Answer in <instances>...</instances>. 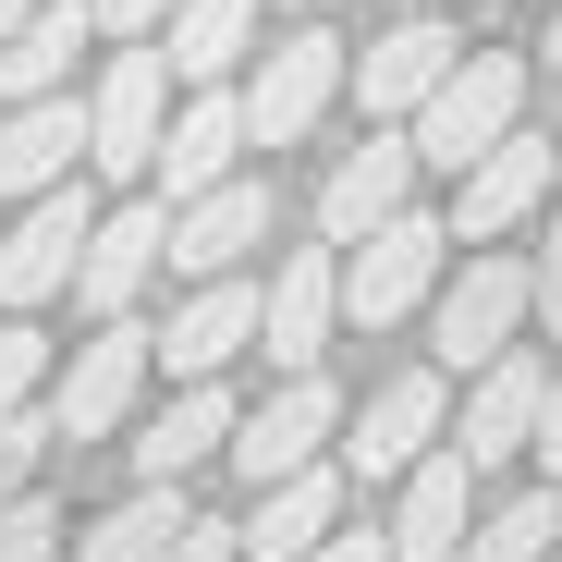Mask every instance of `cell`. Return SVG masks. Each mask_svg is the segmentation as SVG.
Returning a JSON list of instances; mask_svg holds the SVG:
<instances>
[{"label":"cell","instance_id":"cell-1","mask_svg":"<svg viewBox=\"0 0 562 562\" xmlns=\"http://www.w3.org/2000/svg\"><path fill=\"white\" fill-rule=\"evenodd\" d=\"M514 111H526V61H514V49H464V61L440 74V99L416 111V159L477 171V159L514 135Z\"/></svg>","mask_w":562,"mask_h":562},{"label":"cell","instance_id":"cell-2","mask_svg":"<svg viewBox=\"0 0 562 562\" xmlns=\"http://www.w3.org/2000/svg\"><path fill=\"white\" fill-rule=\"evenodd\" d=\"M440 245H452V221H428V209H392L367 245H342V318H355V330L416 318V306L440 294Z\"/></svg>","mask_w":562,"mask_h":562},{"label":"cell","instance_id":"cell-3","mask_svg":"<svg viewBox=\"0 0 562 562\" xmlns=\"http://www.w3.org/2000/svg\"><path fill=\"white\" fill-rule=\"evenodd\" d=\"M171 37H135L111 74H99V147H86V171H111V183H135V171H159V135H171Z\"/></svg>","mask_w":562,"mask_h":562},{"label":"cell","instance_id":"cell-4","mask_svg":"<svg viewBox=\"0 0 562 562\" xmlns=\"http://www.w3.org/2000/svg\"><path fill=\"white\" fill-rule=\"evenodd\" d=\"M147 367H159V330H135V318H99V342H74V367L49 380V416H61V440H111V428L135 416V392H147Z\"/></svg>","mask_w":562,"mask_h":562},{"label":"cell","instance_id":"cell-5","mask_svg":"<svg viewBox=\"0 0 562 562\" xmlns=\"http://www.w3.org/2000/svg\"><path fill=\"white\" fill-rule=\"evenodd\" d=\"M86 245H99V209H86V183L61 171L49 196H25L13 245H0V306H49V294H74Z\"/></svg>","mask_w":562,"mask_h":562},{"label":"cell","instance_id":"cell-6","mask_svg":"<svg viewBox=\"0 0 562 562\" xmlns=\"http://www.w3.org/2000/svg\"><path fill=\"white\" fill-rule=\"evenodd\" d=\"M514 318H538V269L514 257H464V281H440V367H490L514 355Z\"/></svg>","mask_w":562,"mask_h":562},{"label":"cell","instance_id":"cell-7","mask_svg":"<svg viewBox=\"0 0 562 562\" xmlns=\"http://www.w3.org/2000/svg\"><path fill=\"white\" fill-rule=\"evenodd\" d=\"M171 269V196H135V209H99V245L74 269V306L86 318H135V294Z\"/></svg>","mask_w":562,"mask_h":562},{"label":"cell","instance_id":"cell-8","mask_svg":"<svg viewBox=\"0 0 562 562\" xmlns=\"http://www.w3.org/2000/svg\"><path fill=\"white\" fill-rule=\"evenodd\" d=\"M330 428H342V392L318 380V367H294L245 428H233V464H245V490H269V477H294V464H318L330 452Z\"/></svg>","mask_w":562,"mask_h":562},{"label":"cell","instance_id":"cell-9","mask_svg":"<svg viewBox=\"0 0 562 562\" xmlns=\"http://www.w3.org/2000/svg\"><path fill=\"white\" fill-rule=\"evenodd\" d=\"M342 74H355V61H342V37H318V25H306V37H281V49H269V61L245 74L257 147H294V135H306V123H318V111L342 99Z\"/></svg>","mask_w":562,"mask_h":562},{"label":"cell","instance_id":"cell-10","mask_svg":"<svg viewBox=\"0 0 562 562\" xmlns=\"http://www.w3.org/2000/svg\"><path fill=\"white\" fill-rule=\"evenodd\" d=\"M257 147V111H245V86H196V99L171 111V135H159V196L183 209V196H209V183H233V159Z\"/></svg>","mask_w":562,"mask_h":562},{"label":"cell","instance_id":"cell-11","mask_svg":"<svg viewBox=\"0 0 562 562\" xmlns=\"http://www.w3.org/2000/svg\"><path fill=\"white\" fill-rule=\"evenodd\" d=\"M330 318H342V245H294V257L269 269V330H257L281 380L330 355Z\"/></svg>","mask_w":562,"mask_h":562},{"label":"cell","instance_id":"cell-12","mask_svg":"<svg viewBox=\"0 0 562 562\" xmlns=\"http://www.w3.org/2000/svg\"><path fill=\"white\" fill-rule=\"evenodd\" d=\"M562 183V147H526V135H502L477 171H452V245H490V233H514L538 196Z\"/></svg>","mask_w":562,"mask_h":562},{"label":"cell","instance_id":"cell-13","mask_svg":"<svg viewBox=\"0 0 562 562\" xmlns=\"http://www.w3.org/2000/svg\"><path fill=\"white\" fill-rule=\"evenodd\" d=\"M86 147H99V111H74V86L13 99V123H0V196H49Z\"/></svg>","mask_w":562,"mask_h":562},{"label":"cell","instance_id":"cell-14","mask_svg":"<svg viewBox=\"0 0 562 562\" xmlns=\"http://www.w3.org/2000/svg\"><path fill=\"white\" fill-rule=\"evenodd\" d=\"M257 330H269V294H245V281L221 269V281H196V306H171L159 367H171V380H221V367H233Z\"/></svg>","mask_w":562,"mask_h":562},{"label":"cell","instance_id":"cell-15","mask_svg":"<svg viewBox=\"0 0 562 562\" xmlns=\"http://www.w3.org/2000/svg\"><path fill=\"white\" fill-rule=\"evenodd\" d=\"M464 477H477L464 440H440V452L404 464V514H392V550L404 562H464V538H477V526H464Z\"/></svg>","mask_w":562,"mask_h":562},{"label":"cell","instance_id":"cell-16","mask_svg":"<svg viewBox=\"0 0 562 562\" xmlns=\"http://www.w3.org/2000/svg\"><path fill=\"white\" fill-rule=\"evenodd\" d=\"M404 183H416V135H367V147H342V171L318 183V233H330V245H367V233L404 209Z\"/></svg>","mask_w":562,"mask_h":562},{"label":"cell","instance_id":"cell-17","mask_svg":"<svg viewBox=\"0 0 562 562\" xmlns=\"http://www.w3.org/2000/svg\"><path fill=\"white\" fill-rule=\"evenodd\" d=\"M464 49H452V25H392V37H367V61H355V99L380 111V123H416L428 99H440V74H452Z\"/></svg>","mask_w":562,"mask_h":562},{"label":"cell","instance_id":"cell-18","mask_svg":"<svg viewBox=\"0 0 562 562\" xmlns=\"http://www.w3.org/2000/svg\"><path fill=\"white\" fill-rule=\"evenodd\" d=\"M416 452H440V380H428V367H416V380H380V392H367V416H355L342 464H355V477H404Z\"/></svg>","mask_w":562,"mask_h":562},{"label":"cell","instance_id":"cell-19","mask_svg":"<svg viewBox=\"0 0 562 562\" xmlns=\"http://www.w3.org/2000/svg\"><path fill=\"white\" fill-rule=\"evenodd\" d=\"M269 233V183H209V196H183L171 209V269H196V281H221V269H245V245Z\"/></svg>","mask_w":562,"mask_h":562},{"label":"cell","instance_id":"cell-20","mask_svg":"<svg viewBox=\"0 0 562 562\" xmlns=\"http://www.w3.org/2000/svg\"><path fill=\"white\" fill-rule=\"evenodd\" d=\"M233 428H245V404H233L221 380H183V392L147 416V440H135V477H196L209 452H233Z\"/></svg>","mask_w":562,"mask_h":562},{"label":"cell","instance_id":"cell-21","mask_svg":"<svg viewBox=\"0 0 562 562\" xmlns=\"http://www.w3.org/2000/svg\"><path fill=\"white\" fill-rule=\"evenodd\" d=\"M538 416H550V380H538L526 355H490L477 392H464V452H477V464H514V452H538Z\"/></svg>","mask_w":562,"mask_h":562},{"label":"cell","instance_id":"cell-22","mask_svg":"<svg viewBox=\"0 0 562 562\" xmlns=\"http://www.w3.org/2000/svg\"><path fill=\"white\" fill-rule=\"evenodd\" d=\"M330 526H342V477H330V464H294V477H269V490H257L245 562H306Z\"/></svg>","mask_w":562,"mask_h":562},{"label":"cell","instance_id":"cell-23","mask_svg":"<svg viewBox=\"0 0 562 562\" xmlns=\"http://www.w3.org/2000/svg\"><path fill=\"white\" fill-rule=\"evenodd\" d=\"M99 37V0H37V13L0 37V86L13 99H49V86H74V49Z\"/></svg>","mask_w":562,"mask_h":562},{"label":"cell","instance_id":"cell-24","mask_svg":"<svg viewBox=\"0 0 562 562\" xmlns=\"http://www.w3.org/2000/svg\"><path fill=\"white\" fill-rule=\"evenodd\" d=\"M183 526H196V514H183V477H147L135 502H111L99 526H86V550H74V562H159Z\"/></svg>","mask_w":562,"mask_h":562},{"label":"cell","instance_id":"cell-25","mask_svg":"<svg viewBox=\"0 0 562 562\" xmlns=\"http://www.w3.org/2000/svg\"><path fill=\"white\" fill-rule=\"evenodd\" d=\"M171 37V61H183V86H221L245 49H257V0H183V13L159 25Z\"/></svg>","mask_w":562,"mask_h":562},{"label":"cell","instance_id":"cell-26","mask_svg":"<svg viewBox=\"0 0 562 562\" xmlns=\"http://www.w3.org/2000/svg\"><path fill=\"white\" fill-rule=\"evenodd\" d=\"M550 550H562V477L502 502V514H477V538H464V562H550Z\"/></svg>","mask_w":562,"mask_h":562},{"label":"cell","instance_id":"cell-27","mask_svg":"<svg viewBox=\"0 0 562 562\" xmlns=\"http://www.w3.org/2000/svg\"><path fill=\"white\" fill-rule=\"evenodd\" d=\"M61 440V416L49 404H13V416H0V502H25V477H37V452Z\"/></svg>","mask_w":562,"mask_h":562},{"label":"cell","instance_id":"cell-28","mask_svg":"<svg viewBox=\"0 0 562 562\" xmlns=\"http://www.w3.org/2000/svg\"><path fill=\"white\" fill-rule=\"evenodd\" d=\"M0 562H61V514L25 490V502H0Z\"/></svg>","mask_w":562,"mask_h":562},{"label":"cell","instance_id":"cell-29","mask_svg":"<svg viewBox=\"0 0 562 562\" xmlns=\"http://www.w3.org/2000/svg\"><path fill=\"white\" fill-rule=\"evenodd\" d=\"M37 380H49V342H37L25 318H0V416H13V404H37Z\"/></svg>","mask_w":562,"mask_h":562},{"label":"cell","instance_id":"cell-30","mask_svg":"<svg viewBox=\"0 0 562 562\" xmlns=\"http://www.w3.org/2000/svg\"><path fill=\"white\" fill-rule=\"evenodd\" d=\"M159 562H245V526H183Z\"/></svg>","mask_w":562,"mask_h":562},{"label":"cell","instance_id":"cell-31","mask_svg":"<svg viewBox=\"0 0 562 562\" xmlns=\"http://www.w3.org/2000/svg\"><path fill=\"white\" fill-rule=\"evenodd\" d=\"M171 13H183V0H99V25H111V37H159Z\"/></svg>","mask_w":562,"mask_h":562},{"label":"cell","instance_id":"cell-32","mask_svg":"<svg viewBox=\"0 0 562 562\" xmlns=\"http://www.w3.org/2000/svg\"><path fill=\"white\" fill-rule=\"evenodd\" d=\"M306 562H404V550H392V538H380V526H367V538H355V526H330V538H318V550H306Z\"/></svg>","mask_w":562,"mask_h":562},{"label":"cell","instance_id":"cell-33","mask_svg":"<svg viewBox=\"0 0 562 562\" xmlns=\"http://www.w3.org/2000/svg\"><path fill=\"white\" fill-rule=\"evenodd\" d=\"M538 318H550V330H562V233H550V245H538Z\"/></svg>","mask_w":562,"mask_h":562},{"label":"cell","instance_id":"cell-34","mask_svg":"<svg viewBox=\"0 0 562 562\" xmlns=\"http://www.w3.org/2000/svg\"><path fill=\"white\" fill-rule=\"evenodd\" d=\"M538 464L562 477V380H550V416H538Z\"/></svg>","mask_w":562,"mask_h":562},{"label":"cell","instance_id":"cell-35","mask_svg":"<svg viewBox=\"0 0 562 562\" xmlns=\"http://www.w3.org/2000/svg\"><path fill=\"white\" fill-rule=\"evenodd\" d=\"M25 13H37V0H0V37H13V25H25Z\"/></svg>","mask_w":562,"mask_h":562},{"label":"cell","instance_id":"cell-36","mask_svg":"<svg viewBox=\"0 0 562 562\" xmlns=\"http://www.w3.org/2000/svg\"><path fill=\"white\" fill-rule=\"evenodd\" d=\"M550 61H562V13H550Z\"/></svg>","mask_w":562,"mask_h":562},{"label":"cell","instance_id":"cell-37","mask_svg":"<svg viewBox=\"0 0 562 562\" xmlns=\"http://www.w3.org/2000/svg\"><path fill=\"white\" fill-rule=\"evenodd\" d=\"M550 562H562V550H550Z\"/></svg>","mask_w":562,"mask_h":562}]
</instances>
